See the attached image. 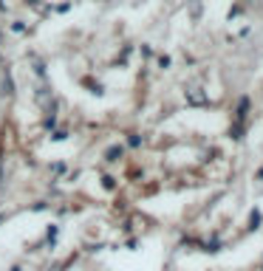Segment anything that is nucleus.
Returning a JSON list of instances; mask_svg holds the SVG:
<instances>
[{
	"label": "nucleus",
	"instance_id": "nucleus-1",
	"mask_svg": "<svg viewBox=\"0 0 263 271\" xmlns=\"http://www.w3.org/2000/svg\"><path fill=\"white\" fill-rule=\"evenodd\" d=\"M119 156H122V147H111L108 150V161H116Z\"/></svg>",
	"mask_w": 263,
	"mask_h": 271
}]
</instances>
